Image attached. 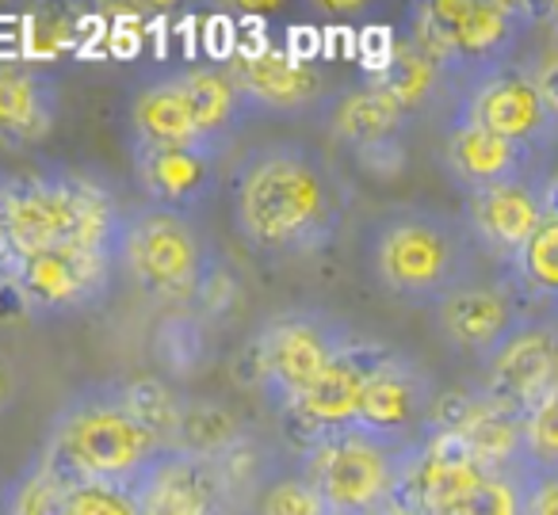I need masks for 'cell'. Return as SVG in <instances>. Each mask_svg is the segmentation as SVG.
Masks as SVG:
<instances>
[{
    "label": "cell",
    "mask_w": 558,
    "mask_h": 515,
    "mask_svg": "<svg viewBox=\"0 0 558 515\" xmlns=\"http://www.w3.org/2000/svg\"><path fill=\"white\" fill-rule=\"evenodd\" d=\"M379 515H413V512H410V507H402V504H398V500H395V504H390V507H383Z\"/></svg>",
    "instance_id": "obj_43"
},
{
    "label": "cell",
    "mask_w": 558,
    "mask_h": 515,
    "mask_svg": "<svg viewBox=\"0 0 558 515\" xmlns=\"http://www.w3.org/2000/svg\"><path fill=\"white\" fill-rule=\"evenodd\" d=\"M291 39H288V58H295V62H306L314 65L318 62V47H322V35L314 32V27H291Z\"/></svg>",
    "instance_id": "obj_41"
},
{
    "label": "cell",
    "mask_w": 558,
    "mask_h": 515,
    "mask_svg": "<svg viewBox=\"0 0 558 515\" xmlns=\"http://www.w3.org/2000/svg\"><path fill=\"white\" fill-rule=\"evenodd\" d=\"M463 222L482 253H489L509 268L520 248L535 237V230L547 222L539 180H517V184L466 195Z\"/></svg>",
    "instance_id": "obj_19"
},
{
    "label": "cell",
    "mask_w": 558,
    "mask_h": 515,
    "mask_svg": "<svg viewBox=\"0 0 558 515\" xmlns=\"http://www.w3.org/2000/svg\"><path fill=\"white\" fill-rule=\"evenodd\" d=\"M123 210V203L88 172H16L4 180V192H0L4 260H20L54 245H88L116 253Z\"/></svg>",
    "instance_id": "obj_4"
},
{
    "label": "cell",
    "mask_w": 558,
    "mask_h": 515,
    "mask_svg": "<svg viewBox=\"0 0 558 515\" xmlns=\"http://www.w3.org/2000/svg\"><path fill=\"white\" fill-rule=\"evenodd\" d=\"M238 302H241V279H238V271L222 260V253H218V260L210 263V271L203 275V286H199V294H195L192 309L215 329V324L230 321Z\"/></svg>",
    "instance_id": "obj_34"
},
{
    "label": "cell",
    "mask_w": 558,
    "mask_h": 515,
    "mask_svg": "<svg viewBox=\"0 0 558 515\" xmlns=\"http://www.w3.org/2000/svg\"><path fill=\"white\" fill-rule=\"evenodd\" d=\"M210 355H215V347H210V324L203 321L192 306L169 309V314L157 321L154 359L169 378L187 382V378L203 375L207 363H210Z\"/></svg>",
    "instance_id": "obj_25"
},
{
    "label": "cell",
    "mask_w": 558,
    "mask_h": 515,
    "mask_svg": "<svg viewBox=\"0 0 558 515\" xmlns=\"http://www.w3.org/2000/svg\"><path fill=\"white\" fill-rule=\"evenodd\" d=\"M527 302L489 283H466L433 309L444 340L459 352L474 355L478 367L539 309H524Z\"/></svg>",
    "instance_id": "obj_18"
},
{
    "label": "cell",
    "mask_w": 558,
    "mask_h": 515,
    "mask_svg": "<svg viewBox=\"0 0 558 515\" xmlns=\"http://www.w3.org/2000/svg\"><path fill=\"white\" fill-rule=\"evenodd\" d=\"M329 134L344 146H352L356 154L375 146L398 142L402 131L413 123V115L379 85L375 77H364L356 85L341 88V96H333L326 111Z\"/></svg>",
    "instance_id": "obj_21"
},
{
    "label": "cell",
    "mask_w": 558,
    "mask_h": 515,
    "mask_svg": "<svg viewBox=\"0 0 558 515\" xmlns=\"http://www.w3.org/2000/svg\"><path fill=\"white\" fill-rule=\"evenodd\" d=\"M456 115L474 119L486 131L535 149L539 157L558 146V115L543 100L527 62L505 65V70L482 77L478 85L463 88L456 100Z\"/></svg>",
    "instance_id": "obj_12"
},
{
    "label": "cell",
    "mask_w": 558,
    "mask_h": 515,
    "mask_svg": "<svg viewBox=\"0 0 558 515\" xmlns=\"http://www.w3.org/2000/svg\"><path fill=\"white\" fill-rule=\"evenodd\" d=\"M134 180H138L146 203L180 214H195L215 199L222 184V157L230 146L218 142H177V146H131Z\"/></svg>",
    "instance_id": "obj_14"
},
{
    "label": "cell",
    "mask_w": 558,
    "mask_h": 515,
    "mask_svg": "<svg viewBox=\"0 0 558 515\" xmlns=\"http://www.w3.org/2000/svg\"><path fill=\"white\" fill-rule=\"evenodd\" d=\"M70 515H146V504H142V492L134 485L73 481Z\"/></svg>",
    "instance_id": "obj_32"
},
{
    "label": "cell",
    "mask_w": 558,
    "mask_h": 515,
    "mask_svg": "<svg viewBox=\"0 0 558 515\" xmlns=\"http://www.w3.org/2000/svg\"><path fill=\"white\" fill-rule=\"evenodd\" d=\"M489 474L494 469L482 466L463 436L428 431L405 458L398 504L413 515H451Z\"/></svg>",
    "instance_id": "obj_13"
},
{
    "label": "cell",
    "mask_w": 558,
    "mask_h": 515,
    "mask_svg": "<svg viewBox=\"0 0 558 515\" xmlns=\"http://www.w3.org/2000/svg\"><path fill=\"white\" fill-rule=\"evenodd\" d=\"M417 443H398L372 431H344L299 454L326 515H379L398 500L405 458Z\"/></svg>",
    "instance_id": "obj_7"
},
{
    "label": "cell",
    "mask_w": 558,
    "mask_h": 515,
    "mask_svg": "<svg viewBox=\"0 0 558 515\" xmlns=\"http://www.w3.org/2000/svg\"><path fill=\"white\" fill-rule=\"evenodd\" d=\"M398 54V39L390 27H364L360 32V62H364V77H383Z\"/></svg>",
    "instance_id": "obj_37"
},
{
    "label": "cell",
    "mask_w": 558,
    "mask_h": 515,
    "mask_svg": "<svg viewBox=\"0 0 558 515\" xmlns=\"http://www.w3.org/2000/svg\"><path fill=\"white\" fill-rule=\"evenodd\" d=\"M116 382L119 393H123V405L131 408L134 420L146 431H154L161 443L177 446L180 428H184L187 393L172 390L161 375H131V378H116Z\"/></svg>",
    "instance_id": "obj_27"
},
{
    "label": "cell",
    "mask_w": 558,
    "mask_h": 515,
    "mask_svg": "<svg viewBox=\"0 0 558 515\" xmlns=\"http://www.w3.org/2000/svg\"><path fill=\"white\" fill-rule=\"evenodd\" d=\"M256 515H326V507H322L314 485L303 477V469H295V474L264 485Z\"/></svg>",
    "instance_id": "obj_35"
},
{
    "label": "cell",
    "mask_w": 558,
    "mask_h": 515,
    "mask_svg": "<svg viewBox=\"0 0 558 515\" xmlns=\"http://www.w3.org/2000/svg\"><path fill=\"white\" fill-rule=\"evenodd\" d=\"M395 347L379 344V340H364L356 336L333 363L326 367V375L279 416L283 424V436L295 443L299 454H306L311 446L326 443L333 436L344 431H356L360 424V408H364L367 385L379 375V367L390 359Z\"/></svg>",
    "instance_id": "obj_10"
},
{
    "label": "cell",
    "mask_w": 558,
    "mask_h": 515,
    "mask_svg": "<svg viewBox=\"0 0 558 515\" xmlns=\"http://www.w3.org/2000/svg\"><path fill=\"white\" fill-rule=\"evenodd\" d=\"M169 451L131 416L119 382H88L54 408L39 462L65 485L111 481L138 489Z\"/></svg>",
    "instance_id": "obj_3"
},
{
    "label": "cell",
    "mask_w": 558,
    "mask_h": 515,
    "mask_svg": "<svg viewBox=\"0 0 558 515\" xmlns=\"http://www.w3.org/2000/svg\"><path fill=\"white\" fill-rule=\"evenodd\" d=\"M524 515H558V477H524Z\"/></svg>",
    "instance_id": "obj_39"
},
{
    "label": "cell",
    "mask_w": 558,
    "mask_h": 515,
    "mask_svg": "<svg viewBox=\"0 0 558 515\" xmlns=\"http://www.w3.org/2000/svg\"><path fill=\"white\" fill-rule=\"evenodd\" d=\"M230 77L238 81L241 96H245L248 111L256 115H322L329 111L333 96H329V77L318 62L306 65L288 58V50H268L256 58H233Z\"/></svg>",
    "instance_id": "obj_15"
},
{
    "label": "cell",
    "mask_w": 558,
    "mask_h": 515,
    "mask_svg": "<svg viewBox=\"0 0 558 515\" xmlns=\"http://www.w3.org/2000/svg\"><path fill=\"white\" fill-rule=\"evenodd\" d=\"M245 424L238 420L233 408H226L215 397H187L184 408V428H180V451L199 454V458L218 462L230 454L233 446L245 443Z\"/></svg>",
    "instance_id": "obj_28"
},
{
    "label": "cell",
    "mask_w": 558,
    "mask_h": 515,
    "mask_svg": "<svg viewBox=\"0 0 558 515\" xmlns=\"http://www.w3.org/2000/svg\"><path fill=\"white\" fill-rule=\"evenodd\" d=\"M180 73V85L187 93V103H192L195 115V131L199 138L218 142V146H233V138L241 134V126L253 119L245 96H241L238 81L230 77L226 65L215 62H187Z\"/></svg>",
    "instance_id": "obj_23"
},
{
    "label": "cell",
    "mask_w": 558,
    "mask_h": 515,
    "mask_svg": "<svg viewBox=\"0 0 558 515\" xmlns=\"http://www.w3.org/2000/svg\"><path fill=\"white\" fill-rule=\"evenodd\" d=\"M524 477H558V390L524 416Z\"/></svg>",
    "instance_id": "obj_31"
},
{
    "label": "cell",
    "mask_w": 558,
    "mask_h": 515,
    "mask_svg": "<svg viewBox=\"0 0 558 515\" xmlns=\"http://www.w3.org/2000/svg\"><path fill=\"white\" fill-rule=\"evenodd\" d=\"M539 161L543 157L535 149L517 146V142L486 131V126L466 115H451L448 131H444L440 164L448 169L451 184L463 187V195L517 184V180H539L543 176Z\"/></svg>",
    "instance_id": "obj_17"
},
{
    "label": "cell",
    "mask_w": 558,
    "mask_h": 515,
    "mask_svg": "<svg viewBox=\"0 0 558 515\" xmlns=\"http://www.w3.org/2000/svg\"><path fill=\"white\" fill-rule=\"evenodd\" d=\"M509 275L527 306H543L547 317H558V218H547L535 230L509 263Z\"/></svg>",
    "instance_id": "obj_26"
},
{
    "label": "cell",
    "mask_w": 558,
    "mask_h": 515,
    "mask_svg": "<svg viewBox=\"0 0 558 515\" xmlns=\"http://www.w3.org/2000/svg\"><path fill=\"white\" fill-rule=\"evenodd\" d=\"M486 413V397L482 393H459L448 390L436 397L433 420H428V431H451V436H463L478 416Z\"/></svg>",
    "instance_id": "obj_36"
},
{
    "label": "cell",
    "mask_w": 558,
    "mask_h": 515,
    "mask_svg": "<svg viewBox=\"0 0 558 515\" xmlns=\"http://www.w3.org/2000/svg\"><path fill=\"white\" fill-rule=\"evenodd\" d=\"M116 260L119 275H126L134 291L169 309H184L199 294L203 275L218 260V248L192 214L154 203H131L119 222Z\"/></svg>",
    "instance_id": "obj_6"
},
{
    "label": "cell",
    "mask_w": 558,
    "mask_h": 515,
    "mask_svg": "<svg viewBox=\"0 0 558 515\" xmlns=\"http://www.w3.org/2000/svg\"><path fill=\"white\" fill-rule=\"evenodd\" d=\"M9 294L39 321H65V317L93 314L108 302L119 279V260L108 248L54 245L43 253L4 260Z\"/></svg>",
    "instance_id": "obj_9"
},
{
    "label": "cell",
    "mask_w": 558,
    "mask_h": 515,
    "mask_svg": "<svg viewBox=\"0 0 558 515\" xmlns=\"http://www.w3.org/2000/svg\"><path fill=\"white\" fill-rule=\"evenodd\" d=\"M535 9L489 0H428L410 12V39L440 65L456 96L482 77L520 62Z\"/></svg>",
    "instance_id": "obj_5"
},
{
    "label": "cell",
    "mask_w": 558,
    "mask_h": 515,
    "mask_svg": "<svg viewBox=\"0 0 558 515\" xmlns=\"http://www.w3.org/2000/svg\"><path fill=\"white\" fill-rule=\"evenodd\" d=\"M375 81H379V85L387 88V93L395 96L410 115L425 111V103H433L444 88H451L448 77L440 73V65H436L433 58H428L425 50L410 39V35L398 42V54H395V62H390V70Z\"/></svg>",
    "instance_id": "obj_29"
},
{
    "label": "cell",
    "mask_w": 558,
    "mask_h": 515,
    "mask_svg": "<svg viewBox=\"0 0 558 515\" xmlns=\"http://www.w3.org/2000/svg\"><path fill=\"white\" fill-rule=\"evenodd\" d=\"M4 515H70V485L39 458L4 485Z\"/></svg>",
    "instance_id": "obj_30"
},
{
    "label": "cell",
    "mask_w": 558,
    "mask_h": 515,
    "mask_svg": "<svg viewBox=\"0 0 558 515\" xmlns=\"http://www.w3.org/2000/svg\"><path fill=\"white\" fill-rule=\"evenodd\" d=\"M527 70H532L543 100H547L550 111L558 115V47H547L539 58H532V62H527Z\"/></svg>",
    "instance_id": "obj_40"
},
{
    "label": "cell",
    "mask_w": 558,
    "mask_h": 515,
    "mask_svg": "<svg viewBox=\"0 0 558 515\" xmlns=\"http://www.w3.org/2000/svg\"><path fill=\"white\" fill-rule=\"evenodd\" d=\"M478 241L466 222L425 203H398L372 218L364 233V263L398 302L440 306L459 286L474 283Z\"/></svg>",
    "instance_id": "obj_2"
},
{
    "label": "cell",
    "mask_w": 558,
    "mask_h": 515,
    "mask_svg": "<svg viewBox=\"0 0 558 515\" xmlns=\"http://www.w3.org/2000/svg\"><path fill=\"white\" fill-rule=\"evenodd\" d=\"M177 146L199 142L195 115L177 70L146 77L131 96V146Z\"/></svg>",
    "instance_id": "obj_24"
},
{
    "label": "cell",
    "mask_w": 558,
    "mask_h": 515,
    "mask_svg": "<svg viewBox=\"0 0 558 515\" xmlns=\"http://www.w3.org/2000/svg\"><path fill=\"white\" fill-rule=\"evenodd\" d=\"M230 207L233 230L253 256L314 260L341 233L349 184L314 142L264 138L230 164Z\"/></svg>",
    "instance_id": "obj_1"
},
{
    "label": "cell",
    "mask_w": 558,
    "mask_h": 515,
    "mask_svg": "<svg viewBox=\"0 0 558 515\" xmlns=\"http://www.w3.org/2000/svg\"><path fill=\"white\" fill-rule=\"evenodd\" d=\"M352 329L322 309H283L253 332V352L260 359V397L283 416L352 344Z\"/></svg>",
    "instance_id": "obj_8"
},
{
    "label": "cell",
    "mask_w": 558,
    "mask_h": 515,
    "mask_svg": "<svg viewBox=\"0 0 558 515\" xmlns=\"http://www.w3.org/2000/svg\"><path fill=\"white\" fill-rule=\"evenodd\" d=\"M524 474H489L451 515H524Z\"/></svg>",
    "instance_id": "obj_33"
},
{
    "label": "cell",
    "mask_w": 558,
    "mask_h": 515,
    "mask_svg": "<svg viewBox=\"0 0 558 515\" xmlns=\"http://www.w3.org/2000/svg\"><path fill=\"white\" fill-rule=\"evenodd\" d=\"M436 397L440 390H436L433 375L410 355L390 352V359L367 385L356 428L383 439H398V443H421L428 436Z\"/></svg>",
    "instance_id": "obj_16"
},
{
    "label": "cell",
    "mask_w": 558,
    "mask_h": 515,
    "mask_svg": "<svg viewBox=\"0 0 558 515\" xmlns=\"http://www.w3.org/2000/svg\"><path fill=\"white\" fill-rule=\"evenodd\" d=\"M539 195H543V207H547V218H558V164L555 169H543Z\"/></svg>",
    "instance_id": "obj_42"
},
{
    "label": "cell",
    "mask_w": 558,
    "mask_h": 515,
    "mask_svg": "<svg viewBox=\"0 0 558 515\" xmlns=\"http://www.w3.org/2000/svg\"><path fill=\"white\" fill-rule=\"evenodd\" d=\"M146 515H233L218 462L172 446L138 485Z\"/></svg>",
    "instance_id": "obj_20"
},
{
    "label": "cell",
    "mask_w": 558,
    "mask_h": 515,
    "mask_svg": "<svg viewBox=\"0 0 558 515\" xmlns=\"http://www.w3.org/2000/svg\"><path fill=\"white\" fill-rule=\"evenodd\" d=\"M241 24H233L230 16H210L203 24V50H207V62L230 65L241 50Z\"/></svg>",
    "instance_id": "obj_38"
},
{
    "label": "cell",
    "mask_w": 558,
    "mask_h": 515,
    "mask_svg": "<svg viewBox=\"0 0 558 515\" xmlns=\"http://www.w3.org/2000/svg\"><path fill=\"white\" fill-rule=\"evenodd\" d=\"M558 390V317L532 314L486 363L478 393L494 408L527 416Z\"/></svg>",
    "instance_id": "obj_11"
},
{
    "label": "cell",
    "mask_w": 558,
    "mask_h": 515,
    "mask_svg": "<svg viewBox=\"0 0 558 515\" xmlns=\"http://www.w3.org/2000/svg\"><path fill=\"white\" fill-rule=\"evenodd\" d=\"M58 119V81L39 65L9 62L0 70V131L9 146H35Z\"/></svg>",
    "instance_id": "obj_22"
}]
</instances>
